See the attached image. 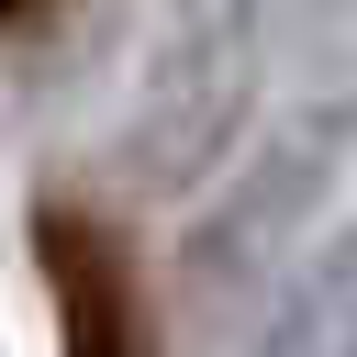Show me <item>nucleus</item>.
Here are the masks:
<instances>
[{
  "label": "nucleus",
  "instance_id": "nucleus-1",
  "mask_svg": "<svg viewBox=\"0 0 357 357\" xmlns=\"http://www.w3.org/2000/svg\"><path fill=\"white\" fill-rule=\"evenodd\" d=\"M335 178H346V112H335V100L279 112V134L190 212V234H178V290H190L201 312L279 290V279H290V245L312 234V212L335 201Z\"/></svg>",
  "mask_w": 357,
  "mask_h": 357
},
{
  "label": "nucleus",
  "instance_id": "nucleus-2",
  "mask_svg": "<svg viewBox=\"0 0 357 357\" xmlns=\"http://www.w3.org/2000/svg\"><path fill=\"white\" fill-rule=\"evenodd\" d=\"M245 100H257V56H245V33H190V45L156 67V89L134 100L112 167H123L145 201H201V178L223 167Z\"/></svg>",
  "mask_w": 357,
  "mask_h": 357
},
{
  "label": "nucleus",
  "instance_id": "nucleus-3",
  "mask_svg": "<svg viewBox=\"0 0 357 357\" xmlns=\"http://www.w3.org/2000/svg\"><path fill=\"white\" fill-rule=\"evenodd\" d=\"M33 257L56 279V324H67V357H134V301H123V245L100 223H78L67 201L33 223Z\"/></svg>",
  "mask_w": 357,
  "mask_h": 357
},
{
  "label": "nucleus",
  "instance_id": "nucleus-4",
  "mask_svg": "<svg viewBox=\"0 0 357 357\" xmlns=\"http://www.w3.org/2000/svg\"><path fill=\"white\" fill-rule=\"evenodd\" d=\"M245 357H357V257L324 245L301 279H279Z\"/></svg>",
  "mask_w": 357,
  "mask_h": 357
},
{
  "label": "nucleus",
  "instance_id": "nucleus-5",
  "mask_svg": "<svg viewBox=\"0 0 357 357\" xmlns=\"http://www.w3.org/2000/svg\"><path fill=\"white\" fill-rule=\"evenodd\" d=\"M178 11H190V33H245L268 0H178Z\"/></svg>",
  "mask_w": 357,
  "mask_h": 357
},
{
  "label": "nucleus",
  "instance_id": "nucleus-6",
  "mask_svg": "<svg viewBox=\"0 0 357 357\" xmlns=\"http://www.w3.org/2000/svg\"><path fill=\"white\" fill-rule=\"evenodd\" d=\"M56 0H0V33H22V22H45Z\"/></svg>",
  "mask_w": 357,
  "mask_h": 357
}]
</instances>
